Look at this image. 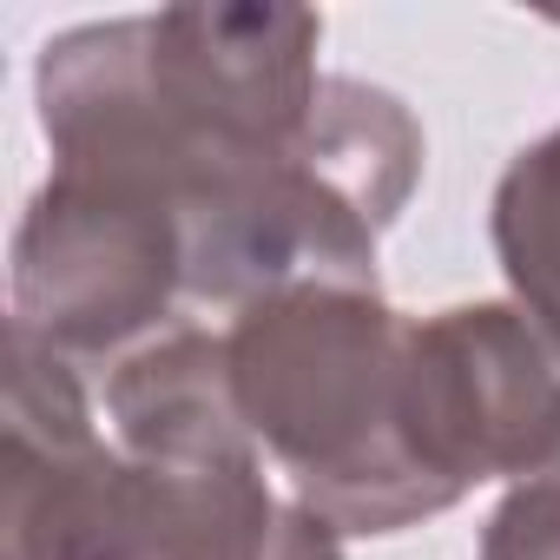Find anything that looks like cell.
<instances>
[{
  "instance_id": "cell-1",
  "label": "cell",
  "mask_w": 560,
  "mask_h": 560,
  "mask_svg": "<svg viewBox=\"0 0 560 560\" xmlns=\"http://www.w3.org/2000/svg\"><path fill=\"white\" fill-rule=\"evenodd\" d=\"M8 560H343V534L277 501L264 455L224 468L139 462L100 442L80 370L8 317Z\"/></svg>"
},
{
  "instance_id": "cell-2",
  "label": "cell",
  "mask_w": 560,
  "mask_h": 560,
  "mask_svg": "<svg viewBox=\"0 0 560 560\" xmlns=\"http://www.w3.org/2000/svg\"><path fill=\"white\" fill-rule=\"evenodd\" d=\"M224 357L264 462L337 534H396L448 508L409 448V317L383 291H270L231 317Z\"/></svg>"
},
{
  "instance_id": "cell-3",
  "label": "cell",
  "mask_w": 560,
  "mask_h": 560,
  "mask_svg": "<svg viewBox=\"0 0 560 560\" xmlns=\"http://www.w3.org/2000/svg\"><path fill=\"white\" fill-rule=\"evenodd\" d=\"M185 224L152 191L54 172L14 231V324L67 363H126L178 330Z\"/></svg>"
},
{
  "instance_id": "cell-4",
  "label": "cell",
  "mask_w": 560,
  "mask_h": 560,
  "mask_svg": "<svg viewBox=\"0 0 560 560\" xmlns=\"http://www.w3.org/2000/svg\"><path fill=\"white\" fill-rule=\"evenodd\" d=\"M409 448L448 508L560 475V357L521 304L409 317Z\"/></svg>"
},
{
  "instance_id": "cell-5",
  "label": "cell",
  "mask_w": 560,
  "mask_h": 560,
  "mask_svg": "<svg viewBox=\"0 0 560 560\" xmlns=\"http://www.w3.org/2000/svg\"><path fill=\"white\" fill-rule=\"evenodd\" d=\"M324 21L311 8H264V0H198V8H159L139 14V60L152 93L257 152H291L311 132L317 93L330 73H317Z\"/></svg>"
},
{
  "instance_id": "cell-6",
  "label": "cell",
  "mask_w": 560,
  "mask_h": 560,
  "mask_svg": "<svg viewBox=\"0 0 560 560\" xmlns=\"http://www.w3.org/2000/svg\"><path fill=\"white\" fill-rule=\"evenodd\" d=\"M106 416L119 429V448L139 462H172V468H224L264 455L237 389H231V357L224 337L178 324L113 363L106 376Z\"/></svg>"
},
{
  "instance_id": "cell-7",
  "label": "cell",
  "mask_w": 560,
  "mask_h": 560,
  "mask_svg": "<svg viewBox=\"0 0 560 560\" xmlns=\"http://www.w3.org/2000/svg\"><path fill=\"white\" fill-rule=\"evenodd\" d=\"M488 231H494V257L508 270L514 304L560 357V126L508 159Z\"/></svg>"
},
{
  "instance_id": "cell-8",
  "label": "cell",
  "mask_w": 560,
  "mask_h": 560,
  "mask_svg": "<svg viewBox=\"0 0 560 560\" xmlns=\"http://www.w3.org/2000/svg\"><path fill=\"white\" fill-rule=\"evenodd\" d=\"M481 560H560V475L508 488V501L488 514Z\"/></svg>"
}]
</instances>
